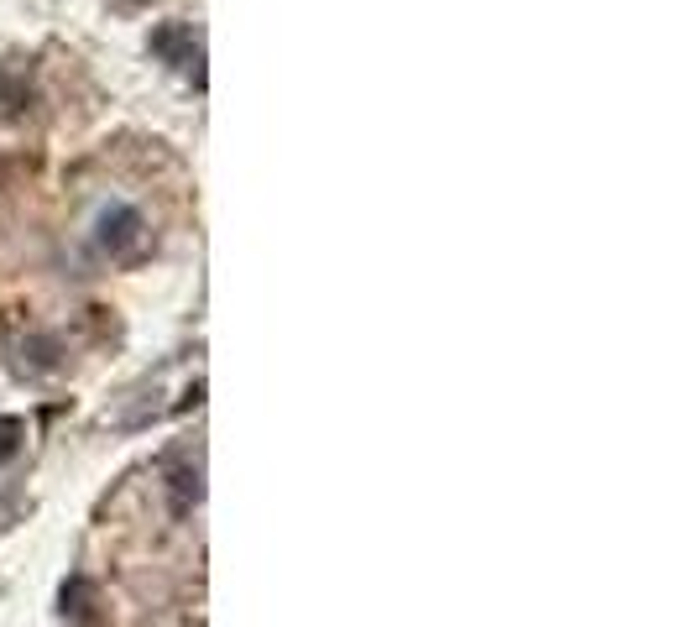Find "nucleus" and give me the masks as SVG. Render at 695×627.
I'll return each instance as SVG.
<instances>
[]
</instances>
